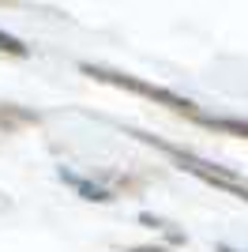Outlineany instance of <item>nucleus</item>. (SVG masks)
<instances>
[{
  "mask_svg": "<svg viewBox=\"0 0 248 252\" xmlns=\"http://www.w3.org/2000/svg\"><path fill=\"white\" fill-rule=\"evenodd\" d=\"M132 252H169V249H158V245H139V249H132Z\"/></svg>",
  "mask_w": 248,
  "mask_h": 252,
  "instance_id": "obj_5",
  "label": "nucleus"
},
{
  "mask_svg": "<svg viewBox=\"0 0 248 252\" xmlns=\"http://www.w3.org/2000/svg\"><path fill=\"white\" fill-rule=\"evenodd\" d=\"M218 252H237V249H229V245H218Z\"/></svg>",
  "mask_w": 248,
  "mask_h": 252,
  "instance_id": "obj_6",
  "label": "nucleus"
},
{
  "mask_svg": "<svg viewBox=\"0 0 248 252\" xmlns=\"http://www.w3.org/2000/svg\"><path fill=\"white\" fill-rule=\"evenodd\" d=\"M196 121H199V125H207V128H218V132L248 136V121H233V117H203V113H196Z\"/></svg>",
  "mask_w": 248,
  "mask_h": 252,
  "instance_id": "obj_2",
  "label": "nucleus"
},
{
  "mask_svg": "<svg viewBox=\"0 0 248 252\" xmlns=\"http://www.w3.org/2000/svg\"><path fill=\"white\" fill-rule=\"evenodd\" d=\"M64 181H72L75 189L83 192V196H87V200H98V203H105V200H113V196H109V192L105 189H98V185H87V181H79V177H72V173H61Z\"/></svg>",
  "mask_w": 248,
  "mask_h": 252,
  "instance_id": "obj_3",
  "label": "nucleus"
},
{
  "mask_svg": "<svg viewBox=\"0 0 248 252\" xmlns=\"http://www.w3.org/2000/svg\"><path fill=\"white\" fill-rule=\"evenodd\" d=\"M83 72L94 75V79H102V83H113V87H124V91H135V94H147V98H155V102L169 105V109H177V113H188V117H196V102H188V98L173 94V91H162V87L155 83H143V79H135V75H121V72H109V68H94V64H83Z\"/></svg>",
  "mask_w": 248,
  "mask_h": 252,
  "instance_id": "obj_1",
  "label": "nucleus"
},
{
  "mask_svg": "<svg viewBox=\"0 0 248 252\" xmlns=\"http://www.w3.org/2000/svg\"><path fill=\"white\" fill-rule=\"evenodd\" d=\"M0 49L11 53V57H27V53H31L27 45L19 42V38H11V34H4V31H0Z\"/></svg>",
  "mask_w": 248,
  "mask_h": 252,
  "instance_id": "obj_4",
  "label": "nucleus"
}]
</instances>
